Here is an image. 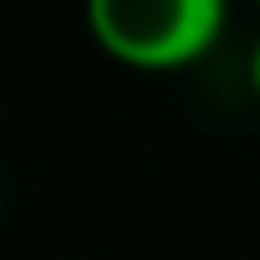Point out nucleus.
<instances>
[{"mask_svg": "<svg viewBox=\"0 0 260 260\" xmlns=\"http://www.w3.org/2000/svg\"><path fill=\"white\" fill-rule=\"evenodd\" d=\"M251 87H255V96H260V44H255V53H251Z\"/></svg>", "mask_w": 260, "mask_h": 260, "instance_id": "nucleus-2", "label": "nucleus"}, {"mask_svg": "<svg viewBox=\"0 0 260 260\" xmlns=\"http://www.w3.org/2000/svg\"><path fill=\"white\" fill-rule=\"evenodd\" d=\"M96 44L125 68H188L222 39L226 0H87Z\"/></svg>", "mask_w": 260, "mask_h": 260, "instance_id": "nucleus-1", "label": "nucleus"}]
</instances>
